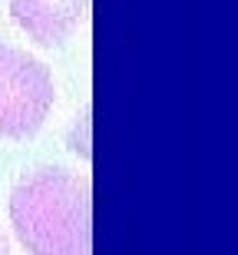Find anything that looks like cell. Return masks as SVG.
Listing matches in <instances>:
<instances>
[{
    "label": "cell",
    "instance_id": "cell-1",
    "mask_svg": "<svg viewBox=\"0 0 238 255\" xmlns=\"http://www.w3.org/2000/svg\"><path fill=\"white\" fill-rule=\"evenodd\" d=\"M10 222L30 255H93V186L67 169H40L10 196Z\"/></svg>",
    "mask_w": 238,
    "mask_h": 255
},
{
    "label": "cell",
    "instance_id": "cell-2",
    "mask_svg": "<svg viewBox=\"0 0 238 255\" xmlns=\"http://www.w3.org/2000/svg\"><path fill=\"white\" fill-rule=\"evenodd\" d=\"M53 76L40 60L0 43V136L27 139L53 110Z\"/></svg>",
    "mask_w": 238,
    "mask_h": 255
},
{
    "label": "cell",
    "instance_id": "cell-3",
    "mask_svg": "<svg viewBox=\"0 0 238 255\" xmlns=\"http://www.w3.org/2000/svg\"><path fill=\"white\" fill-rule=\"evenodd\" d=\"M89 0H10V17L33 43L60 47L79 30Z\"/></svg>",
    "mask_w": 238,
    "mask_h": 255
},
{
    "label": "cell",
    "instance_id": "cell-4",
    "mask_svg": "<svg viewBox=\"0 0 238 255\" xmlns=\"http://www.w3.org/2000/svg\"><path fill=\"white\" fill-rule=\"evenodd\" d=\"M0 252H7V239L0 236Z\"/></svg>",
    "mask_w": 238,
    "mask_h": 255
},
{
    "label": "cell",
    "instance_id": "cell-5",
    "mask_svg": "<svg viewBox=\"0 0 238 255\" xmlns=\"http://www.w3.org/2000/svg\"><path fill=\"white\" fill-rule=\"evenodd\" d=\"M0 255H7V252H0Z\"/></svg>",
    "mask_w": 238,
    "mask_h": 255
}]
</instances>
